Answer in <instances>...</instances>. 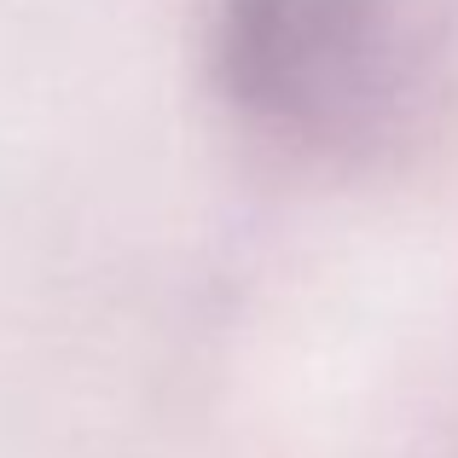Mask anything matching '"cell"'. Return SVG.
Returning <instances> with one entry per match:
<instances>
[{
	"mask_svg": "<svg viewBox=\"0 0 458 458\" xmlns=\"http://www.w3.org/2000/svg\"><path fill=\"white\" fill-rule=\"evenodd\" d=\"M215 70L291 140H360L401 99L394 0H221Z\"/></svg>",
	"mask_w": 458,
	"mask_h": 458,
	"instance_id": "obj_1",
	"label": "cell"
}]
</instances>
